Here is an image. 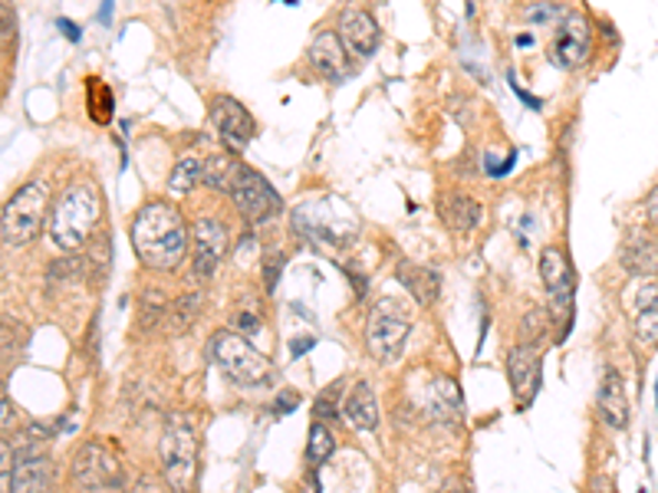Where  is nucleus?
<instances>
[{
    "mask_svg": "<svg viewBox=\"0 0 658 493\" xmlns=\"http://www.w3.org/2000/svg\"><path fill=\"white\" fill-rule=\"evenodd\" d=\"M596 415L603 418V424L609 428H626L629 424V398H626V381L616 369H606L599 395H596Z\"/></svg>",
    "mask_w": 658,
    "mask_h": 493,
    "instance_id": "obj_15",
    "label": "nucleus"
},
{
    "mask_svg": "<svg viewBox=\"0 0 658 493\" xmlns=\"http://www.w3.org/2000/svg\"><path fill=\"white\" fill-rule=\"evenodd\" d=\"M228 228L215 218H201L191 224V273L198 280H211L228 253Z\"/></svg>",
    "mask_w": 658,
    "mask_h": 493,
    "instance_id": "obj_9",
    "label": "nucleus"
},
{
    "mask_svg": "<svg viewBox=\"0 0 658 493\" xmlns=\"http://www.w3.org/2000/svg\"><path fill=\"white\" fill-rule=\"evenodd\" d=\"M626 266L636 273H656L658 270V246L656 244H633L626 250Z\"/></svg>",
    "mask_w": 658,
    "mask_h": 493,
    "instance_id": "obj_28",
    "label": "nucleus"
},
{
    "mask_svg": "<svg viewBox=\"0 0 658 493\" xmlns=\"http://www.w3.org/2000/svg\"><path fill=\"white\" fill-rule=\"evenodd\" d=\"M198 181H205V158L185 155V158L171 168V175H168V191L181 198V195H188L191 188H198Z\"/></svg>",
    "mask_w": 658,
    "mask_h": 493,
    "instance_id": "obj_24",
    "label": "nucleus"
},
{
    "mask_svg": "<svg viewBox=\"0 0 658 493\" xmlns=\"http://www.w3.org/2000/svg\"><path fill=\"white\" fill-rule=\"evenodd\" d=\"M398 280L411 290V296L428 306L431 300H438V273H431L428 266H415V263H401Z\"/></svg>",
    "mask_w": 658,
    "mask_h": 493,
    "instance_id": "obj_22",
    "label": "nucleus"
},
{
    "mask_svg": "<svg viewBox=\"0 0 658 493\" xmlns=\"http://www.w3.org/2000/svg\"><path fill=\"white\" fill-rule=\"evenodd\" d=\"M428 395H431V398H428L431 415H435L438 421H445V424H455L458 415H461V391H458V385H455L451 378H435Z\"/></svg>",
    "mask_w": 658,
    "mask_h": 493,
    "instance_id": "obj_21",
    "label": "nucleus"
},
{
    "mask_svg": "<svg viewBox=\"0 0 658 493\" xmlns=\"http://www.w3.org/2000/svg\"><path fill=\"white\" fill-rule=\"evenodd\" d=\"M333 451H336V438H333V431H330L323 421H316V424L310 428L306 464H310V468H320L323 461H330V458H333Z\"/></svg>",
    "mask_w": 658,
    "mask_h": 493,
    "instance_id": "obj_25",
    "label": "nucleus"
},
{
    "mask_svg": "<svg viewBox=\"0 0 658 493\" xmlns=\"http://www.w3.org/2000/svg\"><path fill=\"white\" fill-rule=\"evenodd\" d=\"M50 188L43 181H27L0 214V234L7 246L30 244L43 224H50Z\"/></svg>",
    "mask_w": 658,
    "mask_h": 493,
    "instance_id": "obj_5",
    "label": "nucleus"
},
{
    "mask_svg": "<svg viewBox=\"0 0 658 493\" xmlns=\"http://www.w3.org/2000/svg\"><path fill=\"white\" fill-rule=\"evenodd\" d=\"M280 398H283V401H280V405L273 408L276 415H283V411H290V408H296V395H293V391H283Z\"/></svg>",
    "mask_w": 658,
    "mask_h": 493,
    "instance_id": "obj_34",
    "label": "nucleus"
},
{
    "mask_svg": "<svg viewBox=\"0 0 658 493\" xmlns=\"http://www.w3.org/2000/svg\"><path fill=\"white\" fill-rule=\"evenodd\" d=\"M211 359L224 371L228 381L244 385V388H261L273 381V366L261 349H254L244 336L221 329L211 336Z\"/></svg>",
    "mask_w": 658,
    "mask_h": 493,
    "instance_id": "obj_4",
    "label": "nucleus"
},
{
    "mask_svg": "<svg viewBox=\"0 0 658 493\" xmlns=\"http://www.w3.org/2000/svg\"><path fill=\"white\" fill-rule=\"evenodd\" d=\"M593 493H616V491H613L609 478H599V481H596V487H593Z\"/></svg>",
    "mask_w": 658,
    "mask_h": 493,
    "instance_id": "obj_37",
    "label": "nucleus"
},
{
    "mask_svg": "<svg viewBox=\"0 0 658 493\" xmlns=\"http://www.w3.org/2000/svg\"><path fill=\"white\" fill-rule=\"evenodd\" d=\"M543 329H546V313L543 310H530L524 319V346H536Z\"/></svg>",
    "mask_w": 658,
    "mask_h": 493,
    "instance_id": "obj_31",
    "label": "nucleus"
},
{
    "mask_svg": "<svg viewBox=\"0 0 658 493\" xmlns=\"http://www.w3.org/2000/svg\"><path fill=\"white\" fill-rule=\"evenodd\" d=\"M310 63L313 70H320L326 80H343L349 63H346V46L340 40V33L323 30L313 43H310Z\"/></svg>",
    "mask_w": 658,
    "mask_h": 493,
    "instance_id": "obj_17",
    "label": "nucleus"
},
{
    "mask_svg": "<svg viewBox=\"0 0 658 493\" xmlns=\"http://www.w3.org/2000/svg\"><path fill=\"white\" fill-rule=\"evenodd\" d=\"M83 273H90V266L76 256V253H70V256H63V260H56L53 266H50V283H76V280H83Z\"/></svg>",
    "mask_w": 658,
    "mask_h": 493,
    "instance_id": "obj_29",
    "label": "nucleus"
},
{
    "mask_svg": "<svg viewBox=\"0 0 658 493\" xmlns=\"http://www.w3.org/2000/svg\"><path fill=\"white\" fill-rule=\"evenodd\" d=\"M231 198H234L241 218H244L248 224H254V228L273 221V218L283 211V201H280V195L270 188V181L263 178L261 171H254V168H248V165L241 168Z\"/></svg>",
    "mask_w": 658,
    "mask_h": 493,
    "instance_id": "obj_8",
    "label": "nucleus"
},
{
    "mask_svg": "<svg viewBox=\"0 0 658 493\" xmlns=\"http://www.w3.org/2000/svg\"><path fill=\"white\" fill-rule=\"evenodd\" d=\"M540 276H543V286L553 296V303L556 306H566L570 303V290H573V270H570V260H566L563 250L543 246V253H540Z\"/></svg>",
    "mask_w": 658,
    "mask_h": 493,
    "instance_id": "obj_16",
    "label": "nucleus"
},
{
    "mask_svg": "<svg viewBox=\"0 0 658 493\" xmlns=\"http://www.w3.org/2000/svg\"><path fill=\"white\" fill-rule=\"evenodd\" d=\"M7 428H13V424H10V401L3 398V431H7Z\"/></svg>",
    "mask_w": 658,
    "mask_h": 493,
    "instance_id": "obj_39",
    "label": "nucleus"
},
{
    "mask_svg": "<svg viewBox=\"0 0 658 493\" xmlns=\"http://www.w3.org/2000/svg\"><path fill=\"white\" fill-rule=\"evenodd\" d=\"M646 211H649V221H656L658 224V188L646 198Z\"/></svg>",
    "mask_w": 658,
    "mask_h": 493,
    "instance_id": "obj_35",
    "label": "nucleus"
},
{
    "mask_svg": "<svg viewBox=\"0 0 658 493\" xmlns=\"http://www.w3.org/2000/svg\"><path fill=\"white\" fill-rule=\"evenodd\" d=\"M629 300L636 306V339L643 346H658V280L646 276L639 286L629 290Z\"/></svg>",
    "mask_w": 658,
    "mask_h": 493,
    "instance_id": "obj_14",
    "label": "nucleus"
},
{
    "mask_svg": "<svg viewBox=\"0 0 658 493\" xmlns=\"http://www.w3.org/2000/svg\"><path fill=\"white\" fill-rule=\"evenodd\" d=\"M10 493H56L53 461L40 448H20L10 474Z\"/></svg>",
    "mask_w": 658,
    "mask_h": 493,
    "instance_id": "obj_10",
    "label": "nucleus"
},
{
    "mask_svg": "<svg viewBox=\"0 0 658 493\" xmlns=\"http://www.w3.org/2000/svg\"><path fill=\"white\" fill-rule=\"evenodd\" d=\"M340 391H343V381H336V385H330V388L320 391V398H316V421H323V418L333 421L340 415Z\"/></svg>",
    "mask_w": 658,
    "mask_h": 493,
    "instance_id": "obj_30",
    "label": "nucleus"
},
{
    "mask_svg": "<svg viewBox=\"0 0 658 493\" xmlns=\"http://www.w3.org/2000/svg\"><path fill=\"white\" fill-rule=\"evenodd\" d=\"M441 221H445L451 231L468 234V231H474V228L481 224V204H478L474 198L455 191V195L441 198Z\"/></svg>",
    "mask_w": 658,
    "mask_h": 493,
    "instance_id": "obj_20",
    "label": "nucleus"
},
{
    "mask_svg": "<svg viewBox=\"0 0 658 493\" xmlns=\"http://www.w3.org/2000/svg\"><path fill=\"white\" fill-rule=\"evenodd\" d=\"M508 371H511V385H514L521 405H530L540 388V353L533 346H518L508 356Z\"/></svg>",
    "mask_w": 658,
    "mask_h": 493,
    "instance_id": "obj_18",
    "label": "nucleus"
},
{
    "mask_svg": "<svg viewBox=\"0 0 658 493\" xmlns=\"http://www.w3.org/2000/svg\"><path fill=\"white\" fill-rule=\"evenodd\" d=\"M211 123L221 132V138L228 141L231 151H244L251 145V138H254V132H258L251 113L238 99H231V96H218L211 103Z\"/></svg>",
    "mask_w": 658,
    "mask_h": 493,
    "instance_id": "obj_11",
    "label": "nucleus"
},
{
    "mask_svg": "<svg viewBox=\"0 0 658 493\" xmlns=\"http://www.w3.org/2000/svg\"><path fill=\"white\" fill-rule=\"evenodd\" d=\"M100 218H103L100 191H96V185H86V181H83V185L66 188V191L56 198V204H53V211H50L46 231H50L53 244L60 246V250H80V246L93 238Z\"/></svg>",
    "mask_w": 658,
    "mask_h": 493,
    "instance_id": "obj_2",
    "label": "nucleus"
},
{
    "mask_svg": "<svg viewBox=\"0 0 658 493\" xmlns=\"http://www.w3.org/2000/svg\"><path fill=\"white\" fill-rule=\"evenodd\" d=\"M343 418L349 428L356 431H376L379 424V405H376V395L366 381H356L346 398H343Z\"/></svg>",
    "mask_w": 658,
    "mask_h": 493,
    "instance_id": "obj_19",
    "label": "nucleus"
},
{
    "mask_svg": "<svg viewBox=\"0 0 658 493\" xmlns=\"http://www.w3.org/2000/svg\"><path fill=\"white\" fill-rule=\"evenodd\" d=\"M340 40L353 56H373L379 50V23L363 7H346L340 13Z\"/></svg>",
    "mask_w": 658,
    "mask_h": 493,
    "instance_id": "obj_12",
    "label": "nucleus"
},
{
    "mask_svg": "<svg viewBox=\"0 0 658 493\" xmlns=\"http://www.w3.org/2000/svg\"><path fill=\"white\" fill-rule=\"evenodd\" d=\"M161 478L171 493H191L198 481V431L188 415H171L158 441Z\"/></svg>",
    "mask_w": 658,
    "mask_h": 493,
    "instance_id": "obj_3",
    "label": "nucleus"
},
{
    "mask_svg": "<svg viewBox=\"0 0 658 493\" xmlns=\"http://www.w3.org/2000/svg\"><path fill=\"white\" fill-rule=\"evenodd\" d=\"M126 493H161V491L152 484V478H145V474H142V478H135V481H132L129 491Z\"/></svg>",
    "mask_w": 658,
    "mask_h": 493,
    "instance_id": "obj_33",
    "label": "nucleus"
},
{
    "mask_svg": "<svg viewBox=\"0 0 658 493\" xmlns=\"http://www.w3.org/2000/svg\"><path fill=\"white\" fill-rule=\"evenodd\" d=\"M198 310H201V293H188V296L175 300L171 310H168V326H171V333H185V329L195 323Z\"/></svg>",
    "mask_w": 658,
    "mask_h": 493,
    "instance_id": "obj_26",
    "label": "nucleus"
},
{
    "mask_svg": "<svg viewBox=\"0 0 658 493\" xmlns=\"http://www.w3.org/2000/svg\"><path fill=\"white\" fill-rule=\"evenodd\" d=\"M560 13H563L560 3H543V7H530V10H526V17H530L533 23H536V20H540V23H550V20L560 17Z\"/></svg>",
    "mask_w": 658,
    "mask_h": 493,
    "instance_id": "obj_32",
    "label": "nucleus"
},
{
    "mask_svg": "<svg viewBox=\"0 0 658 493\" xmlns=\"http://www.w3.org/2000/svg\"><path fill=\"white\" fill-rule=\"evenodd\" d=\"M589 60V23L583 13H566L556 36V63L576 70Z\"/></svg>",
    "mask_w": 658,
    "mask_h": 493,
    "instance_id": "obj_13",
    "label": "nucleus"
},
{
    "mask_svg": "<svg viewBox=\"0 0 658 493\" xmlns=\"http://www.w3.org/2000/svg\"><path fill=\"white\" fill-rule=\"evenodd\" d=\"M188 241L191 238L181 214L165 201L145 204L132 221V246L138 260L152 270H175L185 260Z\"/></svg>",
    "mask_w": 658,
    "mask_h": 493,
    "instance_id": "obj_1",
    "label": "nucleus"
},
{
    "mask_svg": "<svg viewBox=\"0 0 658 493\" xmlns=\"http://www.w3.org/2000/svg\"><path fill=\"white\" fill-rule=\"evenodd\" d=\"M408 333H411V319H408L405 306L395 303V300H383L369 313V323H366L369 356L379 359V363H395L401 356V349H405Z\"/></svg>",
    "mask_w": 658,
    "mask_h": 493,
    "instance_id": "obj_6",
    "label": "nucleus"
},
{
    "mask_svg": "<svg viewBox=\"0 0 658 493\" xmlns=\"http://www.w3.org/2000/svg\"><path fill=\"white\" fill-rule=\"evenodd\" d=\"M109 263H113V244H109V234H100L93 238V250H90V280L93 283H103L109 276Z\"/></svg>",
    "mask_w": 658,
    "mask_h": 493,
    "instance_id": "obj_27",
    "label": "nucleus"
},
{
    "mask_svg": "<svg viewBox=\"0 0 658 493\" xmlns=\"http://www.w3.org/2000/svg\"><path fill=\"white\" fill-rule=\"evenodd\" d=\"M241 168L244 165L234 155H215V158L205 161V185L215 188V191H234Z\"/></svg>",
    "mask_w": 658,
    "mask_h": 493,
    "instance_id": "obj_23",
    "label": "nucleus"
},
{
    "mask_svg": "<svg viewBox=\"0 0 658 493\" xmlns=\"http://www.w3.org/2000/svg\"><path fill=\"white\" fill-rule=\"evenodd\" d=\"M73 481L83 493H119L123 491V464L106 444L86 441L76 451Z\"/></svg>",
    "mask_w": 658,
    "mask_h": 493,
    "instance_id": "obj_7",
    "label": "nucleus"
},
{
    "mask_svg": "<svg viewBox=\"0 0 658 493\" xmlns=\"http://www.w3.org/2000/svg\"><path fill=\"white\" fill-rule=\"evenodd\" d=\"M60 30H63L70 40H80V27H76V23H70V20H60Z\"/></svg>",
    "mask_w": 658,
    "mask_h": 493,
    "instance_id": "obj_36",
    "label": "nucleus"
},
{
    "mask_svg": "<svg viewBox=\"0 0 658 493\" xmlns=\"http://www.w3.org/2000/svg\"><path fill=\"white\" fill-rule=\"evenodd\" d=\"M441 493H468V491H464V487H461L458 481H448V484H445V491H441Z\"/></svg>",
    "mask_w": 658,
    "mask_h": 493,
    "instance_id": "obj_38",
    "label": "nucleus"
}]
</instances>
